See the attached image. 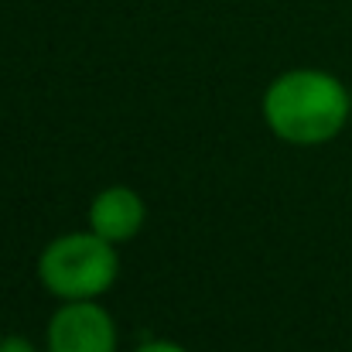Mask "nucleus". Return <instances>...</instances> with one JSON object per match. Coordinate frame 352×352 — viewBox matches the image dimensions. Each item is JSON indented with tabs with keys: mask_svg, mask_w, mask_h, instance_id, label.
Listing matches in <instances>:
<instances>
[{
	"mask_svg": "<svg viewBox=\"0 0 352 352\" xmlns=\"http://www.w3.org/2000/svg\"><path fill=\"white\" fill-rule=\"evenodd\" d=\"M48 352H117V325L96 301H65L48 322Z\"/></svg>",
	"mask_w": 352,
	"mask_h": 352,
	"instance_id": "7ed1b4c3",
	"label": "nucleus"
},
{
	"mask_svg": "<svg viewBox=\"0 0 352 352\" xmlns=\"http://www.w3.org/2000/svg\"><path fill=\"white\" fill-rule=\"evenodd\" d=\"M144 216H147L144 199L133 188H126V185H113V188H107V192H100L93 199L89 230L100 233L103 239H110V243H126V239H133L140 233Z\"/></svg>",
	"mask_w": 352,
	"mask_h": 352,
	"instance_id": "20e7f679",
	"label": "nucleus"
},
{
	"mask_svg": "<svg viewBox=\"0 0 352 352\" xmlns=\"http://www.w3.org/2000/svg\"><path fill=\"white\" fill-rule=\"evenodd\" d=\"M349 89L322 69H291L263 93V120L287 144H325L349 120Z\"/></svg>",
	"mask_w": 352,
	"mask_h": 352,
	"instance_id": "f257e3e1",
	"label": "nucleus"
},
{
	"mask_svg": "<svg viewBox=\"0 0 352 352\" xmlns=\"http://www.w3.org/2000/svg\"><path fill=\"white\" fill-rule=\"evenodd\" d=\"M0 352H34V346L24 336H7V339H0Z\"/></svg>",
	"mask_w": 352,
	"mask_h": 352,
	"instance_id": "39448f33",
	"label": "nucleus"
},
{
	"mask_svg": "<svg viewBox=\"0 0 352 352\" xmlns=\"http://www.w3.org/2000/svg\"><path fill=\"white\" fill-rule=\"evenodd\" d=\"M137 352H185V349L175 346V342H147V346H140Z\"/></svg>",
	"mask_w": 352,
	"mask_h": 352,
	"instance_id": "423d86ee",
	"label": "nucleus"
},
{
	"mask_svg": "<svg viewBox=\"0 0 352 352\" xmlns=\"http://www.w3.org/2000/svg\"><path fill=\"white\" fill-rule=\"evenodd\" d=\"M117 243L100 233H65L52 239L38 260V277L62 301H96L120 274Z\"/></svg>",
	"mask_w": 352,
	"mask_h": 352,
	"instance_id": "f03ea898",
	"label": "nucleus"
}]
</instances>
